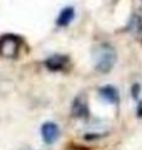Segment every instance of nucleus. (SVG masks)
I'll return each mask as SVG.
<instances>
[{"label": "nucleus", "instance_id": "obj_2", "mask_svg": "<svg viewBox=\"0 0 142 150\" xmlns=\"http://www.w3.org/2000/svg\"><path fill=\"white\" fill-rule=\"evenodd\" d=\"M22 41L19 36L13 34H6L0 38V56L3 58H16L20 51Z\"/></svg>", "mask_w": 142, "mask_h": 150}, {"label": "nucleus", "instance_id": "obj_3", "mask_svg": "<svg viewBox=\"0 0 142 150\" xmlns=\"http://www.w3.org/2000/svg\"><path fill=\"white\" fill-rule=\"evenodd\" d=\"M60 135L59 126L53 121H46L41 126V138L46 144H53L58 140Z\"/></svg>", "mask_w": 142, "mask_h": 150}, {"label": "nucleus", "instance_id": "obj_4", "mask_svg": "<svg viewBox=\"0 0 142 150\" xmlns=\"http://www.w3.org/2000/svg\"><path fill=\"white\" fill-rule=\"evenodd\" d=\"M67 63H69L67 56H65L63 54H55L46 59L45 65L50 71H61V70H64L66 68Z\"/></svg>", "mask_w": 142, "mask_h": 150}, {"label": "nucleus", "instance_id": "obj_9", "mask_svg": "<svg viewBox=\"0 0 142 150\" xmlns=\"http://www.w3.org/2000/svg\"><path fill=\"white\" fill-rule=\"evenodd\" d=\"M24 150H30V149H24Z\"/></svg>", "mask_w": 142, "mask_h": 150}, {"label": "nucleus", "instance_id": "obj_7", "mask_svg": "<svg viewBox=\"0 0 142 150\" xmlns=\"http://www.w3.org/2000/svg\"><path fill=\"white\" fill-rule=\"evenodd\" d=\"M75 18V10L71 6H66L60 11L58 19H56V25L58 26H67Z\"/></svg>", "mask_w": 142, "mask_h": 150}, {"label": "nucleus", "instance_id": "obj_8", "mask_svg": "<svg viewBox=\"0 0 142 150\" xmlns=\"http://www.w3.org/2000/svg\"><path fill=\"white\" fill-rule=\"evenodd\" d=\"M137 114H138L140 118H142V101L140 103V105L137 106Z\"/></svg>", "mask_w": 142, "mask_h": 150}, {"label": "nucleus", "instance_id": "obj_5", "mask_svg": "<svg viewBox=\"0 0 142 150\" xmlns=\"http://www.w3.org/2000/svg\"><path fill=\"white\" fill-rule=\"evenodd\" d=\"M72 115L76 118H85L89 115V106H87V100L85 99L84 95H79L76 99L74 100L72 104Z\"/></svg>", "mask_w": 142, "mask_h": 150}, {"label": "nucleus", "instance_id": "obj_1", "mask_svg": "<svg viewBox=\"0 0 142 150\" xmlns=\"http://www.w3.org/2000/svg\"><path fill=\"white\" fill-rule=\"evenodd\" d=\"M95 68L98 73H108L116 63V51L108 44L98 45L93 53Z\"/></svg>", "mask_w": 142, "mask_h": 150}, {"label": "nucleus", "instance_id": "obj_6", "mask_svg": "<svg viewBox=\"0 0 142 150\" xmlns=\"http://www.w3.org/2000/svg\"><path fill=\"white\" fill-rule=\"evenodd\" d=\"M98 94H100V98L103 101L111 103V104H117L118 100H120L117 89L111 85H106V86L101 88L100 90H98Z\"/></svg>", "mask_w": 142, "mask_h": 150}]
</instances>
